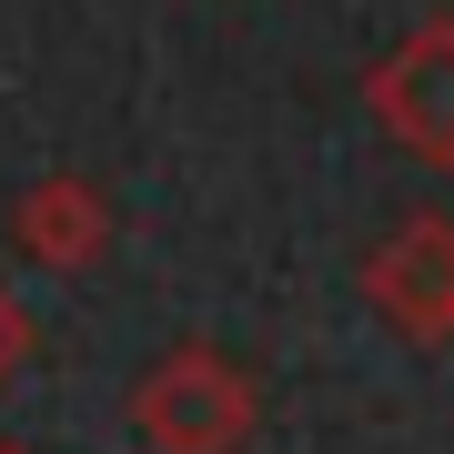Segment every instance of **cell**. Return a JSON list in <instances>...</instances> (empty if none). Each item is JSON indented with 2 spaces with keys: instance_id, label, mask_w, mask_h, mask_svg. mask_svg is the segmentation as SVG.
I'll return each mask as SVG.
<instances>
[{
  "instance_id": "cell-1",
  "label": "cell",
  "mask_w": 454,
  "mask_h": 454,
  "mask_svg": "<svg viewBox=\"0 0 454 454\" xmlns=\"http://www.w3.org/2000/svg\"><path fill=\"white\" fill-rule=\"evenodd\" d=\"M131 414H142L152 454H232L253 434V384L223 354H172V364H152V384H142Z\"/></svg>"
},
{
  "instance_id": "cell-2",
  "label": "cell",
  "mask_w": 454,
  "mask_h": 454,
  "mask_svg": "<svg viewBox=\"0 0 454 454\" xmlns=\"http://www.w3.org/2000/svg\"><path fill=\"white\" fill-rule=\"evenodd\" d=\"M373 112L404 152L424 162H454V20H424V31L373 71Z\"/></svg>"
},
{
  "instance_id": "cell-3",
  "label": "cell",
  "mask_w": 454,
  "mask_h": 454,
  "mask_svg": "<svg viewBox=\"0 0 454 454\" xmlns=\"http://www.w3.org/2000/svg\"><path fill=\"white\" fill-rule=\"evenodd\" d=\"M364 293L394 333H454V223H404L364 262Z\"/></svg>"
},
{
  "instance_id": "cell-4",
  "label": "cell",
  "mask_w": 454,
  "mask_h": 454,
  "mask_svg": "<svg viewBox=\"0 0 454 454\" xmlns=\"http://www.w3.org/2000/svg\"><path fill=\"white\" fill-rule=\"evenodd\" d=\"M11 232H20L31 262H91L112 243V202H101L82 172H51V182H31V192L11 202Z\"/></svg>"
},
{
  "instance_id": "cell-5",
  "label": "cell",
  "mask_w": 454,
  "mask_h": 454,
  "mask_svg": "<svg viewBox=\"0 0 454 454\" xmlns=\"http://www.w3.org/2000/svg\"><path fill=\"white\" fill-rule=\"evenodd\" d=\"M20 354H31V313L0 293V384H11V364H20Z\"/></svg>"
}]
</instances>
